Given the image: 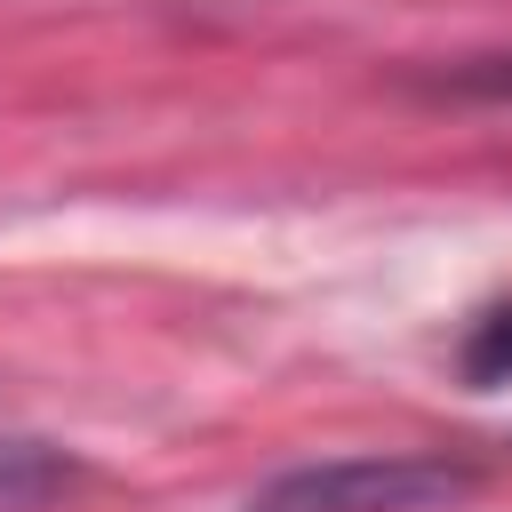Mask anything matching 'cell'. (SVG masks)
I'll return each mask as SVG.
<instances>
[{"instance_id": "1", "label": "cell", "mask_w": 512, "mask_h": 512, "mask_svg": "<svg viewBox=\"0 0 512 512\" xmlns=\"http://www.w3.org/2000/svg\"><path fill=\"white\" fill-rule=\"evenodd\" d=\"M480 464L448 448H384V456H328L272 472L240 512H448L480 496Z\"/></svg>"}, {"instance_id": "2", "label": "cell", "mask_w": 512, "mask_h": 512, "mask_svg": "<svg viewBox=\"0 0 512 512\" xmlns=\"http://www.w3.org/2000/svg\"><path fill=\"white\" fill-rule=\"evenodd\" d=\"M80 480V456L56 440H0V512H40Z\"/></svg>"}, {"instance_id": "3", "label": "cell", "mask_w": 512, "mask_h": 512, "mask_svg": "<svg viewBox=\"0 0 512 512\" xmlns=\"http://www.w3.org/2000/svg\"><path fill=\"white\" fill-rule=\"evenodd\" d=\"M456 368H464V384H472V392L512 384V296H504V304H488V312L472 320V336L456 344Z\"/></svg>"}]
</instances>
